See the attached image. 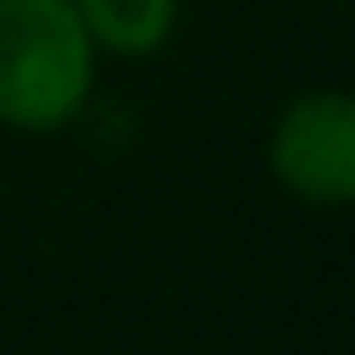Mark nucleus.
<instances>
[{
    "mask_svg": "<svg viewBox=\"0 0 355 355\" xmlns=\"http://www.w3.org/2000/svg\"><path fill=\"white\" fill-rule=\"evenodd\" d=\"M94 89V39L72 0H0V122L17 133L67 128Z\"/></svg>",
    "mask_w": 355,
    "mask_h": 355,
    "instance_id": "f257e3e1",
    "label": "nucleus"
},
{
    "mask_svg": "<svg viewBox=\"0 0 355 355\" xmlns=\"http://www.w3.org/2000/svg\"><path fill=\"white\" fill-rule=\"evenodd\" d=\"M72 11L111 55H155L178 28V0H72Z\"/></svg>",
    "mask_w": 355,
    "mask_h": 355,
    "instance_id": "7ed1b4c3",
    "label": "nucleus"
},
{
    "mask_svg": "<svg viewBox=\"0 0 355 355\" xmlns=\"http://www.w3.org/2000/svg\"><path fill=\"white\" fill-rule=\"evenodd\" d=\"M272 178L305 205L355 200V100L344 89H311L288 100L266 139Z\"/></svg>",
    "mask_w": 355,
    "mask_h": 355,
    "instance_id": "f03ea898",
    "label": "nucleus"
}]
</instances>
